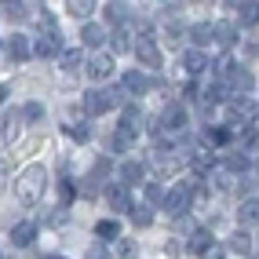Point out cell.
<instances>
[{"mask_svg": "<svg viewBox=\"0 0 259 259\" xmlns=\"http://www.w3.org/2000/svg\"><path fill=\"white\" fill-rule=\"evenodd\" d=\"M44 186H48V168L44 164H29V168L19 171V179H15V197L22 204H40Z\"/></svg>", "mask_w": 259, "mask_h": 259, "instance_id": "1", "label": "cell"}, {"mask_svg": "<svg viewBox=\"0 0 259 259\" xmlns=\"http://www.w3.org/2000/svg\"><path fill=\"white\" fill-rule=\"evenodd\" d=\"M194 197H197V183H176L168 190V197H164V212L168 215H183L190 204H194Z\"/></svg>", "mask_w": 259, "mask_h": 259, "instance_id": "2", "label": "cell"}, {"mask_svg": "<svg viewBox=\"0 0 259 259\" xmlns=\"http://www.w3.org/2000/svg\"><path fill=\"white\" fill-rule=\"evenodd\" d=\"M255 110H259V102H252V99H230L227 102V124L230 128H252Z\"/></svg>", "mask_w": 259, "mask_h": 259, "instance_id": "3", "label": "cell"}, {"mask_svg": "<svg viewBox=\"0 0 259 259\" xmlns=\"http://www.w3.org/2000/svg\"><path fill=\"white\" fill-rule=\"evenodd\" d=\"M183 128H186V106L183 102H168L157 117V124H153V135L157 132H183Z\"/></svg>", "mask_w": 259, "mask_h": 259, "instance_id": "4", "label": "cell"}, {"mask_svg": "<svg viewBox=\"0 0 259 259\" xmlns=\"http://www.w3.org/2000/svg\"><path fill=\"white\" fill-rule=\"evenodd\" d=\"M227 88H230V95H234V99H245V95L255 88V77H252V70L237 66V70L230 73V80H227Z\"/></svg>", "mask_w": 259, "mask_h": 259, "instance_id": "5", "label": "cell"}, {"mask_svg": "<svg viewBox=\"0 0 259 259\" xmlns=\"http://www.w3.org/2000/svg\"><path fill=\"white\" fill-rule=\"evenodd\" d=\"M106 201H110V208L113 212H132L135 204H132V190L124 183H110L106 186Z\"/></svg>", "mask_w": 259, "mask_h": 259, "instance_id": "6", "label": "cell"}, {"mask_svg": "<svg viewBox=\"0 0 259 259\" xmlns=\"http://www.w3.org/2000/svg\"><path fill=\"white\" fill-rule=\"evenodd\" d=\"M135 55H139V62L143 66H153V70H161V48L157 44H153L150 37H139V40H135Z\"/></svg>", "mask_w": 259, "mask_h": 259, "instance_id": "7", "label": "cell"}, {"mask_svg": "<svg viewBox=\"0 0 259 259\" xmlns=\"http://www.w3.org/2000/svg\"><path fill=\"white\" fill-rule=\"evenodd\" d=\"M106 110H113L106 88H99V92H88V95H84V113H88V117H99V113H106Z\"/></svg>", "mask_w": 259, "mask_h": 259, "instance_id": "8", "label": "cell"}, {"mask_svg": "<svg viewBox=\"0 0 259 259\" xmlns=\"http://www.w3.org/2000/svg\"><path fill=\"white\" fill-rule=\"evenodd\" d=\"M120 88L132 92V95H146V92L153 88V80H150L143 70H128V73H124V80H120Z\"/></svg>", "mask_w": 259, "mask_h": 259, "instance_id": "9", "label": "cell"}, {"mask_svg": "<svg viewBox=\"0 0 259 259\" xmlns=\"http://www.w3.org/2000/svg\"><path fill=\"white\" fill-rule=\"evenodd\" d=\"M4 51H8V59H11V62H26V59L33 55V48H29V40L22 37V33H15V37L4 44Z\"/></svg>", "mask_w": 259, "mask_h": 259, "instance_id": "10", "label": "cell"}, {"mask_svg": "<svg viewBox=\"0 0 259 259\" xmlns=\"http://www.w3.org/2000/svg\"><path fill=\"white\" fill-rule=\"evenodd\" d=\"M237 223H241V230L259 227V201H255V197L241 201V208H237Z\"/></svg>", "mask_w": 259, "mask_h": 259, "instance_id": "11", "label": "cell"}, {"mask_svg": "<svg viewBox=\"0 0 259 259\" xmlns=\"http://www.w3.org/2000/svg\"><path fill=\"white\" fill-rule=\"evenodd\" d=\"M204 66H208V59H204V51H197V48H190V51H183V73L186 77H197Z\"/></svg>", "mask_w": 259, "mask_h": 259, "instance_id": "12", "label": "cell"}, {"mask_svg": "<svg viewBox=\"0 0 259 259\" xmlns=\"http://www.w3.org/2000/svg\"><path fill=\"white\" fill-rule=\"evenodd\" d=\"M186 37L194 40V48L201 51L204 44H212V40H215V33H212V22H194V26L186 29Z\"/></svg>", "mask_w": 259, "mask_h": 259, "instance_id": "13", "label": "cell"}, {"mask_svg": "<svg viewBox=\"0 0 259 259\" xmlns=\"http://www.w3.org/2000/svg\"><path fill=\"white\" fill-rule=\"evenodd\" d=\"M143 176H146V168H143L139 161H124V164H120V183H124L128 190H132V186H139Z\"/></svg>", "mask_w": 259, "mask_h": 259, "instance_id": "14", "label": "cell"}, {"mask_svg": "<svg viewBox=\"0 0 259 259\" xmlns=\"http://www.w3.org/2000/svg\"><path fill=\"white\" fill-rule=\"evenodd\" d=\"M110 73H113V59H110V55H95V59L88 62V77H92V80H106Z\"/></svg>", "mask_w": 259, "mask_h": 259, "instance_id": "15", "label": "cell"}, {"mask_svg": "<svg viewBox=\"0 0 259 259\" xmlns=\"http://www.w3.org/2000/svg\"><path fill=\"white\" fill-rule=\"evenodd\" d=\"M212 33H215V44L219 48H234L237 44V26L234 22H215Z\"/></svg>", "mask_w": 259, "mask_h": 259, "instance_id": "16", "label": "cell"}, {"mask_svg": "<svg viewBox=\"0 0 259 259\" xmlns=\"http://www.w3.org/2000/svg\"><path fill=\"white\" fill-rule=\"evenodd\" d=\"M33 241H37V227H33V223H19V227H11V245L26 248V245H33Z\"/></svg>", "mask_w": 259, "mask_h": 259, "instance_id": "17", "label": "cell"}, {"mask_svg": "<svg viewBox=\"0 0 259 259\" xmlns=\"http://www.w3.org/2000/svg\"><path fill=\"white\" fill-rule=\"evenodd\" d=\"M80 37H84V44L88 48H102L110 40V33L102 29V26H95V22H84V29H80Z\"/></svg>", "mask_w": 259, "mask_h": 259, "instance_id": "18", "label": "cell"}, {"mask_svg": "<svg viewBox=\"0 0 259 259\" xmlns=\"http://www.w3.org/2000/svg\"><path fill=\"white\" fill-rule=\"evenodd\" d=\"M237 11V22H245V26H255L259 22V4L255 0H245V4H230Z\"/></svg>", "mask_w": 259, "mask_h": 259, "instance_id": "19", "label": "cell"}, {"mask_svg": "<svg viewBox=\"0 0 259 259\" xmlns=\"http://www.w3.org/2000/svg\"><path fill=\"white\" fill-rule=\"evenodd\" d=\"M227 241H230L227 248H230V252H237V255H248V252H252V234H248V230H234Z\"/></svg>", "mask_w": 259, "mask_h": 259, "instance_id": "20", "label": "cell"}, {"mask_svg": "<svg viewBox=\"0 0 259 259\" xmlns=\"http://www.w3.org/2000/svg\"><path fill=\"white\" fill-rule=\"evenodd\" d=\"M55 51H59V37H55V33H44V37L33 44V55H37V59H51Z\"/></svg>", "mask_w": 259, "mask_h": 259, "instance_id": "21", "label": "cell"}, {"mask_svg": "<svg viewBox=\"0 0 259 259\" xmlns=\"http://www.w3.org/2000/svg\"><path fill=\"white\" fill-rule=\"evenodd\" d=\"M212 164H215V157H212L208 150H194V153H190V168H194L197 176H204V171H208Z\"/></svg>", "mask_w": 259, "mask_h": 259, "instance_id": "22", "label": "cell"}, {"mask_svg": "<svg viewBox=\"0 0 259 259\" xmlns=\"http://www.w3.org/2000/svg\"><path fill=\"white\" fill-rule=\"evenodd\" d=\"M153 168H157V176H171V171L179 168V157L176 153H157V157H153Z\"/></svg>", "mask_w": 259, "mask_h": 259, "instance_id": "23", "label": "cell"}, {"mask_svg": "<svg viewBox=\"0 0 259 259\" xmlns=\"http://www.w3.org/2000/svg\"><path fill=\"white\" fill-rule=\"evenodd\" d=\"M223 164H227V171H248V153L245 150H234L223 157Z\"/></svg>", "mask_w": 259, "mask_h": 259, "instance_id": "24", "label": "cell"}, {"mask_svg": "<svg viewBox=\"0 0 259 259\" xmlns=\"http://www.w3.org/2000/svg\"><path fill=\"white\" fill-rule=\"evenodd\" d=\"M95 237H102V241H117V237H120L117 219H102V223H95Z\"/></svg>", "mask_w": 259, "mask_h": 259, "instance_id": "25", "label": "cell"}, {"mask_svg": "<svg viewBox=\"0 0 259 259\" xmlns=\"http://www.w3.org/2000/svg\"><path fill=\"white\" fill-rule=\"evenodd\" d=\"M139 124H143V110H139V106H124V113H120V128L135 132Z\"/></svg>", "mask_w": 259, "mask_h": 259, "instance_id": "26", "label": "cell"}, {"mask_svg": "<svg viewBox=\"0 0 259 259\" xmlns=\"http://www.w3.org/2000/svg\"><path fill=\"white\" fill-rule=\"evenodd\" d=\"M208 248H212V234H208V230H197L194 237H190V252H197V255H204Z\"/></svg>", "mask_w": 259, "mask_h": 259, "instance_id": "27", "label": "cell"}, {"mask_svg": "<svg viewBox=\"0 0 259 259\" xmlns=\"http://www.w3.org/2000/svg\"><path fill=\"white\" fill-rule=\"evenodd\" d=\"M164 186H161V179L157 183H146V204H150V208H153V204H161V208H164Z\"/></svg>", "mask_w": 259, "mask_h": 259, "instance_id": "28", "label": "cell"}, {"mask_svg": "<svg viewBox=\"0 0 259 259\" xmlns=\"http://www.w3.org/2000/svg\"><path fill=\"white\" fill-rule=\"evenodd\" d=\"M241 150H245V153L259 150V128H241Z\"/></svg>", "mask_w": 259, "mask_h": 259, "instance_id": "29", "label": "cell"}, {"mask_svg": "<svg viewBox=\"0 0 259 259\" xmlns=\"http://www.w3.org/2000/svg\"><path fill=\"white\" fill-rule=\"evenodd\" d=\"M59 62H62V70H66V73H77V70H80V62H84V55L73 48V51H62V59H59Z\"/></svg>", "mask_w": 259, "mask_h": 259, "instance_id": "30", "label": "cell"}, {"mask_svg": "<svg viewBox=\"0 0 259 259\" xmlns=\"http://www.w3.org/2000/svg\"><path fill=\"white\" fill-rule=\"evenodd\" d=\"M204 143H208V146H223V143H230V128H208V132H204Z\"/></svg>", "mask_w": 259, "mask_h": 259, "instance_id": "31", "label": "cell"}, {"mask_svg": "<svg viewBox=\"0 0 259 259\" xmlns=\"http://www.w3.org/2000/svg\"><path fill=\"white\" fill-rule=\"evenodd\" d=\"M132 143H135V132H128V128H117V135H113V150H132Z\"/></svg>", "mask_w": 259, "mask_h": 259, "instance_id": "32", "label": "cell"}, {"mask_svg": "<svg viewBox=\"0 0 259 259\" xmlns=\"http://www.w3.org/2000/svg\"><path fill=\"white\" fill-rule=\"evenodd\" d=\"M132 223H135V227H150V223H153L150 204H135V208H132Z\"/></svg>", "mask_w": 259, "mask_h": 259, "instance_id": "33", "label": "cell"}, {"mask_svg": "<svg viewBox=\"0 0 259 259\" xmlns=\"http://www.w3.org/2000/svg\"><path fill=\"white\" fill-rule=\"evenodd\" d=\"M110 48L117 51V55H124V51L132 48V40H128V29H117L113 37H110Z\"/></svg>", "mask_w": 259, "mask_h": 259, "instance_id": "34", "label": "cell"}, {"mask_svg": "<svg viewBox=\"0 0 259 259\" xmlns=\"http://www.w3.org/2000/svg\"><path fill=\"white\" fill-rule=\"evenodd\" d=\"M106 19H110L113 26H120V22L128 19V8H124V4H106Z\"/></svg>", "mask_w": 259, "mask_h": 259, "instance_id": "35", "label": "cell"}, {"mask_svg": "<svg viewBox=\"0 0 259 259\" xmlns=\"http://www.w3.org/2000/svg\"><path fill=\"white\" fill-rule=\"evenodd\" d=\"M66 135H70V139H77V143H88V139H92L88 124H66Z\"/></svg>", "mask_w": 259, "mask_h": 259, "instance_id": "36", "label": "cell"}, {"mask_svg": "<svg viewBox=\"0 0 259 259\" xmlns=\"http://www.w3.org/2000/svg\"><path fill=\"white\" fill-rule=\"evenodd\" d=\"M92 8H95L92 0H73V4H70V11L77 15V19H88V15H92Z\"/></svg>", "mask_w": 259, "mask_h": 259, "instance_id": "37", "label": "cell"}, {"mask_svg": "<svg viewBox=\"0 0 259 259\" xmlns=\"http://www.w3.org/2000/svg\"><path fill=\"white\" fill-rule=\"evenodd\" d=\"M4 15H8V19H15V22H22L29 11H26V4H4Z\"/></svg>", "mask_w": 259, "mask_h": 259, "instance_id": "38", "label": "cell"}, {"mask_svg": "<svg viewBox=\"0 0 259 259\" xmlns=\"http://www.w3.org/2000/svg\"><path fill=\"white\" fill-rule=\"evenodd\" d=\"M22 117H26V120H40V117H44V106H40V102H26V106H22Z\"/></svg>", "mask_w": 259, "mask_h": 259, "instance_id": "39", "label": "cell"}, {"mask_svg": "<svg viewBox=\"0 0 259 259\" xmlns=\"http://www.w3.org/2000/svg\"><path fill=\"white\" fill-rule=\"evenodd\" d=\"M15 135H19V117L8 113V120H4V139H15Z\"/></svg>", "mask_w": 259, "mask_h": 259, "instance_id": "40", "label": "cell"}, {"mask_svg": "<svg viewBox=\"0 0 259 259\" xmlns=\"http://www.w3.org/2000/svg\"><path fill=\"white\" fill-rule=\"evenodd\" d=\"M59 194H62V204H70V201L77 197V186H73L70 179H62V190H59Z\"/></svg>", "mask_w": 259, "mask_h": 259, "instance_id": "41", "label": "cell"}, {"mask_svg": "<svg viewBox=\"0 0 259 259\" xmlns=\"http://www.w3.org/2000/svg\"><path fill=\"white\" fill-rule=\"evenodd\" d=\"M84 259H113V255H110L106 248H102V245H92L88 252H84Z\"/></svg>", "mask_w": 259, "mask_h": 259, "instance_id": "42", "label": "cell"}, {"mask_svg": "<svg viewBox=\"0 0 259 259\" xmlns=\"http://www.w3.org/2000/svg\"><path fill=\"white\" fill-rule=\"evenodd\" d=\"M106 92H110V106H124V99H128L124 88H106Z\"/></svg>", "mask_w": 259, "mask_h": 259, "instance_id": "43", "label": "cell"}, {"mask_svg": "<svg viewBox=\"0 0 259 259\" xmlns=\"http://www.w3.org/2000/svg\"><path fill=\"white\" fill-rule=\"evenodd\" d=\"M179 37H183V26H168L164 29V40L168 44H179Z\"/></svg>", "mask_w": 259, "mask_h": 259, "instance_id": "44", "label": "cell"}, {"mask_svg": "<svg viewBox=\"0 0 259 259\" xmlns=\"http://www.w3.org/2000/svg\"><path fill=\"white\" fill-rule=\"evenodd\" d=\"M117 252L128 259V255H135V245H132V241H120V248H117Z\"/></svg>", "mask_w": 259, "mask_h": 259, "instance_id": "45", "label": "cell"}, {"mask_svg": "<svg viewBox=\"0 0 259 259\" xmlns=\"http://www.w3.org/2000/svg\"><path fill=\"white\" fill-rule=\"evenodd\" d=\"M201 259H223V248H215V245H212V248H208V252H204Z\"/></svg>", "mask_w": 259, "mask_h": 259, "instance_id": "46", "label": "cell"}, {"mask_svg": "<svg viewBox=\"0 0 259 259\" xmlns=\"http://www.w3.org/2000/svg\"><path fill=\"white\" fill-rule=\"evenodd\" d=\"M11 88H8V84H0V102H4V95H8Z\"/></svg>", "mask_w": 259, "mask_h": 259, "instance_id": "47", "label": "cell"}, {"mask_svg": "<svg viewBox=\"0 0 259 259\" xmlns=\"http://www.w3.org/2000/svg\"><path fill=\"white\" fill-rule=\"evenodd\" d=\"M48 259H66V255H48Z\"/></svg>", "mask_w": 259, "mask_h": 259, "instance_id": "48", "label": "cell"}]
</instances>
